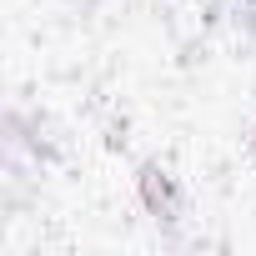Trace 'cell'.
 <instances>
[{
  "label": "cell",
  "mask_w": 256,
  "mask_h": 256,
  "mask_svg": "<svg viewBox=\"0 0 256 256\" xmlns=\"http://www.w3.org/2000/svg\"><path fill=\"white\" fill-rule=\"evenodd\" d=\"M136 201H141V211H146L156 226H166V231H176L181 216H186L181 181H176L161 161H141V166H136Z\"/></svg>",
  "instance_id": "cell-1"
},
{
  "label": "cell",
  "mask_w": 256,
  "mask_h": 256,
  "mask_svg": "<svg viewBox=\"0 0 256 256\" xmlns=\"http://www.w3.org/2000/svg\"><path fill=\"white\" fill-rule=\"evenodd\" d=\"M226 6H231V16H236L246 30H256V0H226Z\"/></svg>",
  "instance_id": "cell-2"
},
{
  "label": "cell",
  "mask_w": 256,
  "mask_h": 256,
  "mask_svg": "<svg viewBox=\"0 0 256 256\" xmlns=\"http://www.w3.org/2000/svg\"><path fill=\"white\" fill-rule=\"evenodd\" d=\"M251 151H256V126H251Z\"/></svg>",
  "instance_id": "cell-3"
}]
</instances>
